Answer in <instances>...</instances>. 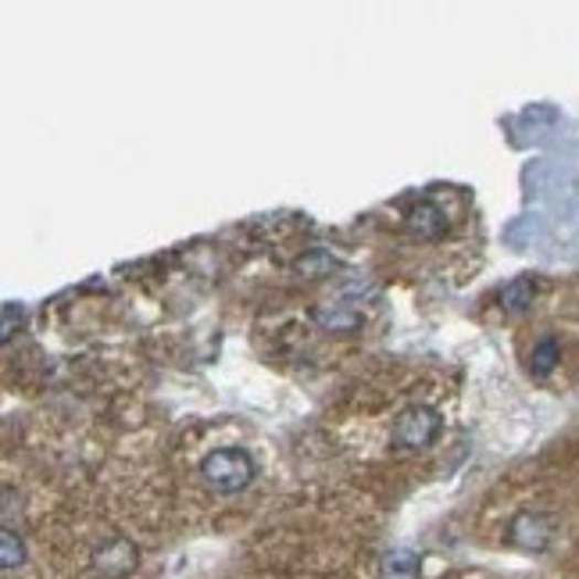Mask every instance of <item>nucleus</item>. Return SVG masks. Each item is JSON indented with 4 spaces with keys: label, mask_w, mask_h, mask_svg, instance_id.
Returning a JSON list of instances; mask_svg holds the SVG:
<instances>
[{
    "label": "nucleus",
    "mask_w": 579,
    "mask_h": 579,
    "mask_svg": "<svg viewBox=\"0 0 579 579\" xmlns=\"http://www.w3.org/2000/svg\"><path fill=\"white\" fill-rule=\"evenodd\" d=\"M204 483L218 490V494H240L255 483V458L240 448H218L212 454H204L201 462Z\"/></svg>",
    "instance_id": "1"
},
{
    "label": "nucleus",
    "mask_w": 579,
    "mask_h": 579,
    "mask_svg": "<svg viewBox=\"0 0 579 579\" xmlns=\"http://www.w3.org/2000/svg\"><path fill=\"white\" fill-rule=\"evenodd\" d=\"M440 429H443V419L433 411V408H426V405H411L405 408L394 419L390 426V440H394V448H405V451H422L429 448L437 437H440Z\"/></svg>",
    "instance_id": "2"
},
{
    "label": "nucleus",
    "mask_w": 579,
    "mask_h": 579,
    "mask_svg": "<svg viewBox=\"0 0 579 579\" xmlns=\"http://www.w3.org/2000/svg\"><path fill=\"white\" fill-rule=\"evenodd\" d=\"M137 544L126 540V537H111L94 547V558L90 566L100 579H126L132 569H137Z\"/></svg>",
    "instance_id": "3"
},
{
    "label": "nucleus",
    "mask_w": 579,
    "mask_h": 579,
    "mask_svg": "<svg viewBox=\"0 0 579 579\" xmlns=\"http://www.w3.org/2000/svg\"><path fill=\"white\" fill-rule=\"evenodd\" d=\"M508 540L523 551H547L555 540V518L544 512H518L508 526Z\"/></svg>",
    "instance_id": "4"
},
{
    "label": "nucleus",
    "mask_w": 579,
    "mask_h": 579,
    "mask_svg": "<svg viewBox=\"0 0 579 579\" xmlns=\"http://www.w3.org/2000/svg\"><path fill=\"white\" fill-rule=\"evenodd\" d=\"M408 229L419 236V240H440L443 233H448V215L440 212L437 204H415L411 215H408Z\"/></svg>",
    "instance_id": "5"
},
{
    "label": "nucleus",
    "mask_w": 579,
    "mask_h": 579,
    "mask_svg": "<svg viewBox=\"0 0 579 579\" xmlns=\"http://www.w3.org/2000/svg\"><path fill=\"white\" fill-rule=\"evenodd\" d=\"M311 322L322 325L325 333H358L362 330V315L354 308H330L319 304L311 308Z\"/></svg>",
    "instance_id": "6"
},
{
    "label": "nucleus",
    "mask_w": 579,
    "mask_h": 579,
    "mask_svg": "<svg viewBox=\"0 0 579 579\" xmlns=\"http://www.w3.org/2000/svg\"><path fill=\"white\" fill-rule=\"evenodd\" d=\"M533 297H537V279L518 276V279H512V283L501 287V308L504 311H526L533 304Z\"/></svg>",
    "instance_id": "7"
},
{
    "label": "nucleus",
    "mask_w": 579,
    "mask_h": 579,
    "mask_svg": "<svg viewBox=\"0 0 579 579\" xmlns=\"http://www.w3.org/2000/svg\"><path fill=\"white\" fill-rule=\"evenodd\" d=\"M340 269V261L330 255V250H308V255H301L293 261V272L304 276V279H319V276H330Z\"/></svg>",
    "instance_id": "8"
},
{
    "label": "nucleus",
    "mask_w": 579,
    "mask_h": 579,
    "mask_svg": "<svg viewBox=\"0 0 579 579\" xmlns=\"http://www.w3.org/2000/svg\"><path fill=\"white\" fill-rule=\"evenodd\" d=\"M561 362V347H558V340L555 336H544L537 347L529 351V373L544 379V376H551V368Z\"/></svg>",
    "instance_id": "9"
},
{
    "label": "nucleus",
    "mask_w": 579,
    "mask_h": 579,
    "mask_svg": "<svg viewBox=\"0 0 579 579\" xmlns=\"http://www.w3.org/2000/svg\"><path fill=\"white\" fill-rule=\"evenodd\" d=\"M379 579H419V558L411 551H390L383 558Z\"/></svg>",
    "instance_id": "10"
},
{
    "label": "nucleus",
    "mask_w": 579,
    "mask_h": 579,
    "mask_svg": "<svg viewBox=\"0 0 579 579\" xmlns=\"http://www.w3.org/2000/svg\"><path fill=\"white\" fill-rule=\"evenodd\" d=\"M25 561V544H22V537L14 533L11 526L0 533V566H4L8 572H14Z\"/></svg>",
    "instance_id": "11"
}]
</instances>
